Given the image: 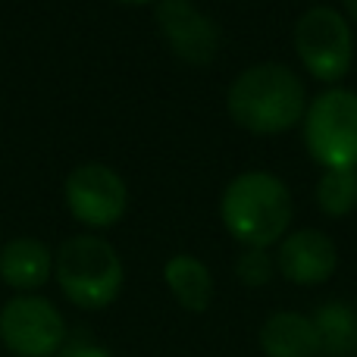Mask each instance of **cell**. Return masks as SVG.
<instances>
[{"label":"cell","mask_w":357,"mask_h":357,"mask_svg":"<svg viewBox=\"0 0 357 357\" xmlns=\"http://www.w3.org/2000/svg\"><path fill=\"white\" fill-rule=\"evenodd\" d=\"M226 110L235 126L254 135H279L304 123L307 113V88L282 63H257L248 66L229 85Z\"/></svg>","instance_id":"1"},{"label":"cell","mask_w":357,"mask_h":357,"mask_svg":"<svg viewBox=\"0 0 357 357\" xmlns=\"http://www.w3.org/2000/svg\"><path fill=\"white\" fill-rule=\"evenodd\" d=\"M226 232L245 248L279 245L291 222V195L279 176L251 169L226 185L220 201Z\"/></svg>","instance_id":"2"},{"label":"cell","mask_w":357,"mask_h":357,"mask_svg":"<svg viewBox=\"0 0 357 357\" xmlns=\"http://www.w3.org/2000/svg\"><path fill=\"white\" fill-rule=\"evenodd\" d=\"M54 276L63 295L82 310H104L119 298L126 270L116 248L98 235H73L60 245Z\"/></svg>","instance_id":"3"},{"label":"cell","mask_w":357,"mask_h":357,"mask_svg":"<svg viewBox=\"0 0 357 357\" xmlns=\"http://www.w3.org/2000/svg\"><path fill=\"white\" fill-rule=\"evenodd\" d=\"M304 144L323 169H357V91L326 88L307 104Z\"/></svg>","instance_id":"4"},{"label":"cell","mask_w":357,"mask_h":357,"mask_svg":"<svg viewBox=\"0 0 357 357\" xmlns=\"http://www.w3.org/2000/svg\"><path fill=\"white\" fill-rule=\"evenodd\" d=\"M295 50L314 79L339 82L354 63L351 22L333 6H310L295 22Z\"/></svg>","instance_id":"5"},{"label":"cell","mask_w":357,"mask_h":357,"mask_svg":"<svg viewBox=\"0 0 357 357\" xmlns=\"http://www.w3.org/2000/svg\"><path fill=\"white\" fill-rule=\"evenodd\" d=\"M0 342L16 357H54L66 345V320L41 295H16L0 307Z\"/></svg>","instance_id":"6"},{"label":"cell","mask_w":357,"mask_h":357,"mask_svg":"<svg viewBox=\"0 0 357 357\" xmlns=\"http://www.w3.org/2000/svg\"><path fill=\"white\" fill-rule=\"evenodd\" d=\"M66 207L79 222L107 229L123 220L129 207V188L123 176L107 163H82L66 176Z\"/></svg>","instance_id":"7"},{"label":"cell","mask_w":357,"mask_h":357,"mask_svg":"<svg viewBox=\"0 0 357 357\" xmlns=\"http://www.w3.org/2000/svg\"><path fill=\"white\" fill-rule=\"evenodd\" d=\"M157 29L167 38L169 50L191 66H207L220 54V29L191 0H160L157 3Z\"/></svg>","instance_id":"8"},{"label":"cell","mask_w":357,"mask_h":357,"mask_svg":"<svg viewBox=\"0 0 357 357\" xmlns=\"http://www.w3.org/2000/svg\"><path fill=\"white\" fill-rule=\"evenodd\" d=\"M276 273L295 285H323L339 266L335 241L320 229H298L276 245Z\"/></svg>","instance_id":"9"},{"label":"cell","mask_w":357,"mask_h":357,"mask_svg":"<svg viewBox=\"0 0 357 357\" xmlns=\"http://www.w3.org/2000/svg\"><path fill=\"white\" fill-rule=\"evenodd\" d=\"M260 351L266 357H320L317 326L307 314L298 310H276L264 320L257 333Z\"/></svg>","instance_id":"10"},{"label":"cell","mask_w":357,"mask_h":357,"mask_svg":"<svg viewBox=\"0 0 357 357\" xmlns=\"http://www.w3.org/2000/svg\"><path fill=\"white\" fill-rule=\"evenodd\" d=\"M54 273V257L38 238H13L0 248V279L16 291H35Z\"/></svg>","instance_id":"11"},{"label":"cell","mask_w":357,"mask_h":357,"mask_svg":"<svg viewBox=\"0 0 357 357\" xmlns=\"http://www.w3.org/2000/svg\"><path fill=\"white\" fill-rule=\"evenodd\" d=\"M163 282L173 291L178 307L188 314H204L213 301V276H210L207 264L191 254H176L163 266Z\"/></svg>","instance_id":"12"},{"label":"cell","mask_w":357,"mask_h":357,"mask_svg":"<svg viewBox=\"0 0 357 357\" xmlns=\"http://www.w3.org/2000/svg\"><path fill=\"white\" fill-rule=\"evenodd\" d=\"M317 339H320V354L329 357H354L357 354V307L345 301L320 304L314 317Z\"/></svg>","instance_id":"13"},{"label":"cell","mask_w":357,"mask_h":357,"mask_svg":"<svg viewBox=\"0 0 357 357\" xmlns=\"http://www.w3.org/2000/svg\"><path fill=\"white\" fill-rule=\"evenodd\" d=\"M317 204L333 220L351 213L357 207V169H326L317 182Z\"/></svg>","instance_id":"14"},{"label":"cell","mask_w":357,"mask_h":357,"mask_svg":"<svg viewBox=\"0 0 357 357\" xmlns=\"http://www.w3.org/2000/svg\"><path fill=\"white\" fill-rule=\"evenodd\" d=\"M235 276L241 285L248 289H260L276 276V260L264 251V248H245V251L235 257Z\"/></svg>","instance_id":"15"},{"label":"cell","mask_w":357,"mask_h":357,"mask_svg":"<svg viewBox=\"0 0 357 357\" xmlns=\"http://www.w3.org/2000/svg\"><path fill=\"white\" fill-rule=\"evenodd\" d=\"M54 357H110V354H107V348H100L98 342L73 339V342H66Z\"/></svg>","instance_id":"16"},{"label":"cell","mask_w":357,"mask_h":357,"mask_svg":"<svg viewBox=\"0 0 357 357\" xmlns=\"http://www.w3.org/2000/svg\"><path fill=\"white\" fill-rule=\"evenodd\" d=\"M345 19H351V22H357V0H345Z\"/></svg>","instance_id":"17"},{"label":"cell","mask_w":357,"mask_h":357,"mask_svg":"<svg viewBox=\"0 0 357 357\" xmlns=\"http://www.w3.org/2000/svg\"><path fill=\"white\" fill-rule=\"evenodd\" d=\"M119 3H129V6H144V3H154V0H119Z\"/></svg>","instance_id":"18"}]
</instances>
